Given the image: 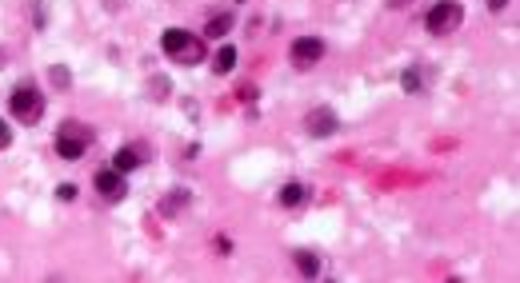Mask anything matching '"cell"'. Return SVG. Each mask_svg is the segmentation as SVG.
I'll list each match as a JSON object with an SVG mask.
<instances>
[{
	"label": "cell",
	"instance_id": "obj_11",
	"mask_svg": "<svg viewBox=\"0 0 520 283\" xmlns=\"http://www.w3.org/2000/svg\"><path fill=\"white\" fill-rule=\"evenodd\" d=\"M300 200H304V184H284L280 188V204L284 207H296Z\"/></svg>",
	"mask_w": 520,
	"mask_h": 283
},
{
	"label": "cell",
	"instance_id": "obj_7",
	"mask_svg": "<svg viewBox=\"0 0 520 283\" xmlns=\"http://www.w3.org/2000/svg\"><path fill=\"white\" fill-rule=\"evenodd\" d=\"M161 44H164V52H168V56H180L184 48L193 44V36H188L184 28H168V32L161 36Z\"/></svg>",
	"mask_w": 520,
	"mask_h": 283
},
{
	"label": "cell",
	"instance_id": "obj_10",
	"mask_svg": "<svg viewBox=\"0 0 520 283\" xmlns=\"http://www.w3.org/2000/svg\"><path fill=\"white\" fill-rule=\"evenodd\" d=\"M232 68H236V48L225 44L216 56H212V72H220V76H225V72H232Z\"/></svg>",
	"mask_w": 520,
	"mask_h": 283
},
{
	"label": "cell",
	"instance_id": "obj_17",
	"mask_svg": "<svg viewBox=\"0 0 520 283\" xmlns=\"http://www.w3.org/2000/svg\"><path fill=\"white\" fill-rule=\"evenodd\" d=\"M8 144H13V132H8V124H4V120H0V148H8Z\"/></svg>",
	"mask_w": 520,
	"mask_h": 283
},
{
	"label": "cell",
	"instance_id": "obj_12",
	"mask_svg": "<svg viewBox=\"0 0 520 283\" xmlns=\"http://www.w3.org/2000/svg\"><path fill=\"white\" fill-rule=\"evenodd\" d=\"M228 28H232V16H212V20H209V28H204V32H209V36H216V40H220V36H225V32Z\"/></svg>",
	"mask_w": 520,
	"mask_h": 283
},
{
	"label": "cell",
	"instance_id": "obj_14",
	"mask_svg": "<svg viewBox=\"0 0 520 283\" xmlns=\"http://www.w3.org/2000/svg\"><path fill=\"white\" fill-rule=\"evenodd\" d=\"M400 84H405V92H421V76H416V72H405Z\"/></svg>",
	"mask_w": 520,
	"mask_h": 283
},
{
	"label": "cell",
	"instance_id": "obj_2",
	"mask_svg": "<svg viewBox=\"0 0 520 283\" xmlns=\"http://www.w3.org/2000/svg\"><path fill=\"white\" fill-rule=\"evenodd\" d=\"M40 112H44V96L36 92L33 84H20L13 92V116L24 120V124H33V120H40Z\"/></svg>",
	"mask_w": 520,
	"mask_h": 283
},
{
	"label": "cell",
	"instance_id": "obj_6",
	"mask_svg": "<svg viewBox=\"0 0 520 283\" xmlns=\"http://www.w3.org/2000/svg\"><path fill=\"white\" fill-rule=\"evenodd\" d=\"M97 188L104 191L108 200H120V196L129 191V188H124V172H116V168H113V172H100L97 175Z\"/></svg>",
	"mask_w": 520,
	"mask_h": 283
},
{
	"label": "cell",
	"instance_id": "obj_18",
	"mask_svg": "<svg viewBox=\"0 0 520 283\" xmlns=\"http://www.w3.org/2000/svg\"><path fill=\"white\" fill-rule=\"evenodd\" d=\"M504 4H508V0H488V8H496V12H501Z\"/></svg>",
	"mask_w": 520,
	"mask_h": 283
},
{
	"label": "cell",
	"instance_id": "obj_15",
	"mask_svg": "<svg viewBox=\"0 0 520 283\" xmlns=\"http://www.w3.org/2000/svg\"><path fill=\"white\" fill-rule=\"evenodd\" d=\"M180 60H200V44L193 40V44H188L184 52H180Z\"/></svg>",
	"mask_w": 520,
	"mask_h": 283
},
{
	"label": "cell",
	"instance_id": "obj_4",
	"mask_svg": "<svg viewBox=\"0 0 520 283\" xmlns=\"http://www.w3.org/2000/svg\"><path fill=\"white\" fill-rule=\"evenodd\" d=\"M320 56H325V40H316V36H296L293 40V64L296 68H312Z\"/></svg>",
	"mask_w": 520,
	"mask_h": 283
},
{
	"label": "cell",
	"instance_id": "obj_8",
	"mask_svg": "<svg viewBox=\"0 0 520 283\" xmlns=\"http://www.w3.org/2000/svg\"><path fill=\"white\" fill-rule=\"evenodd\" d=\"M293 259H296V268H300V275H309V280H312V275H320V255H316V252L300 248Z\"/></svg>",
	"mask_w": 520,
	"mask_h": 283
},
{
	"label": "cell",
	"instance_id": "obj_5",
	"mask_svg": "<svg viewBox=\"0 0 520 283\" xmlns=\"http://www.w3.org/2000/svg\"><path fill=\"white\" fill-rule=\"evenodd\" d=\"M336 128H341V120H336V112H332V108L309 112V132H312V136H332Z\"/></svg>",
	"mask_w": 520,
	"mask_h": 283
},
{
	"label": "cell",
	"instance_id": "obj_1",
	"mask_svg": "<svg viewBox=\"0 0 520 283\" xmlns=\"http://www.w3.org/2000/svg\"><path fill=\"white\" fill-rule=\"evenodd\" d=\"M88 140H92V132L84 124H76V120H68V124H60V132H56V152H60V160H81Z\"/></svg>",
	"mask_w": 520,
	"mask_h": 283
},
{
	"label": "cell",
	"instance_id": "obj_13",
	"mask_svg": "<svg viewBox=\"0 0 520 283\" xmlns=\"http://www.w3.org/2000/svg\"><path fill=\"white\" fill-rule=\"evenodd\" d=\"M184 200H188V191H184V188H177L172 196H168V200H164V212H177V207L184 204Z\"/></svg>",
	"mask_w": 520,
	"mask_h": 283
},
{
	"label": "cell",
	"instance_id": "obj_9",
	"mask_svg": "<svg viewBox=\"0 0 520 283\" xmlns=\"http://www.w3.org/2000/svg\"><path fill=\"white\" fill-rule=\"evenodd\" d=\"M113 168L116 172H132V168H140V148H120L113 156Z\"/></svg>",
	"mask_w": 520,
	"mask_h": 283
},
{
	"label": "cell",
	"instance_id": "obj_19",
	"mask_svg": "<svg viewBox=\"0 0 520 283\" xmlns=\"http://www.w3.org/2000/svg\"><path fill=\"white\" fill-rule=\"evenodd\" d=\"M389 4H408V0H389Z\"/></svg>",
	"mask_w": 520,
	"mask_h": 283
},
{
	"label": "cell",
	"instance_id": "obj_3",
	"mask_svg": "<svg viewBox=\"0 0 520 283\" xmlns=\"http://www.w3.org/2000/svg\"><path fill=\"white\" fill-rule=\"evenodd\" d=\"M460 20H464V12H460V4H456V0H440L437 8L428 12V20H424V24H428V32H437V36H444V32H453L456 24H460Z\"/></svg>",
	"mask_w": 520,
	"mask_h": 283
},
{
	"label": "cell",
	"instance_id": "obj_16",
	"mask_svg": "<svg viewBox=\"0 0 520 283\" xmlns=\"http://www.w3.org/2000/svg\"><path fill=\"white\" fill-rule=\"evenodd\" d=\"M56 191H60V200H76V184H60Z\"/></svg>",
	"mask_w": 520,
	"mask_h": 283
}]
</instances>
